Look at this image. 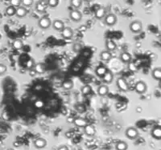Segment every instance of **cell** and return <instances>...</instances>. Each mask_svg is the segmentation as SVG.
Returning a JSON list of instances; mask_svg holds the SVG:
<instances>
[{
  "label": "cell",
  "mask_w": 161,
  "mask_h": 150,
  "mask_svg": "<svg viewBox=\"0 0 161 150\" xmlns=\"http://www.w3.org/2000/svg\"><path fill=\"white\" fill-rule=\"evenodd\" d=\"M48 7V4H47V1H44V0H40L39 2H37L36 4V11L38 13H44L47 10Z\"/></svg>",
  "instance_id": "7"
},
{
  "label": "cell",
  "mask_w": 161,
  "mask_h": 150,
  "mask_svg": "<svg viewBox=\"0 0 161 150\" xmlns=\"http://www.w3.org/2000/svg\"><path fill=\"white\" fill-rule=\"evenodd\" d=\"M52 25V21L47 16H44L42 18H40L38 21V26L41 29H48L50 27V26Z\"/></svg>",
  "instance_id": "3"
},
{
  "label": "cell",
  "mask_w": 161,
  "mask_h": 150,
  "mask_svg": "<svg viewBox=\"0 0 161 150\" xmlns=\"http://www.w3.org/2000/svg\"><path fill=\"white\" fill-rule=\"evenodd\" d=\"M129 29L130 31L132 33L135 34H138L142 32V29H143V24H142V22L140 20H135L132 21L130 25H129Z\"/></svg>",
  "instance_id": "1"
},
{
  "label": "cell",
  "mask_w": 161,
  "mask_h": 150,
  "mask_svg": "<svg viewBox=\"0 0 161 150\" xmlns=\"http://www.w3.org/2000/svg\"><path fill=\"white\" fill-rule=\"evenodd\" d=\"M7 66L3 64H0V75H3L5 72H7Z\"/></svg>",
  "instance_id": "36"
},
{
  "label": "cell",
  "mask_w": 161,
  "mask_h": 150,
  "mask_svg": "<svg viewBox=\"0 0 161 150\" xmlns=\"http://www.w3.org/2000/svg\"><path fill=\"white\" fill-rule=\"evenodd\" d=\"M92 92V88L91 86L86 84L82 87V93L84 96H87V95H90V93Z\"/></svg>",
  "instance_id": "29"
},
{
  "label": "cell",
  "mask_w": 161,
  "mask_h": 150,
  "mask_svg": "<svg viewBox=\"0 0 161 150\" xmlns=\"http://www.w3.org/2000/svg\"><path fill=\"white\" fill-rule=\"evenodd\" d=\"M35 62H34V60H29L27 61V63H26V68H28V69H33V68H34V65H35Z\"/></svg>",
  "instance_id": "33"
},
{
  "label": "cell",
  "mask_w": 161,
  "mask_h": 150,
  "mask_svg": "<svg viewBox=\"0 0 161 150\" xmlns=\"http://www.w3.org/2000/svg\"><path fill=\"white\" fill-rule=\"evenodd\" d=\"M52 25H53V29H55V30L57 31V32H61L64 27V22L62 21V20H60V19H56V20H54V21L52 23Z\"/></svg>",
  "instance_id": "12"
},
{
  "label": "cell",
  "mask_w": 161,
  "mask_h": 150,
  "mask_svg": "<svg viewBox=\"0 0 161 150\" xmlns=\"http://www.w3.org/2000/svg\"><path fill=\"white\" fill-rule=\"evenodd\" d=\"M73 87V82L71 79H66L62 83V88L64 90H71Z\"/></svg>",
  "instance_id": "25"
},
{
  "label": "cell",
  "mask_w": 161,
  "mask_h": 150,
  "mask_svg": "<svg viewBox=\"0 0 161 150\" xmlns=\"http://www.w3.org/2000/svg\"><path fill=\"white\" fill-rule=\"evenodd\" d=\"M104 22L106 25L109 27L115 25V23H117V16L115 14H108L105 15L104 17Z\"/></svg>",
  "instance_id": "2"
},
{
  "label": "cell",
  "mask_w": 161,
  "mask_h": 150,
  "mask_svg": "<svg viewBox=\"0 0 161 150\" xmlns=\"http://www.w3.org/2000/svg\"><path fill=\"white\" fill-rule=\"evenodd\" d=\"M70 5L74 9H78L82 6V0H70Z\"/></svg>",
  "instance_id": "28"
},
{
  "label": "cell",
  "mask_w": 161,
  "mask_h": 150,
  "mask_svg": "<svg viewBox=\"0 0 161 150\" xmlns=\"http://www.w3.org/2000/svg\"><path fill=\"white\" fill-rule=\"evenodd\" d=\"M58 150H68V148L66 145H61L58 148Z\"/></svg>",
  "instance_id": "37"
},
{
  "label": "cell",
  "mask_w": 161,
  "mask_h": 150,
  "mask_svg": "<svg viewBox=\"0 0 161 150\" xmlns=\"http://www.w3.org/2000/svg\"><path fill=\"white\" fill-rule=\"evenodd\" d=\"M73 122H74V124H75L77 126L82 127V128H84V127L87 125V121H86V120L82 119V118H76Z\"/></svg>",
  "instance_id": "26"
},
{
  "label": "cell",
  "mask_w": 161,
  "mask_h": 150,
  "mask_svg": "<svg viewBox=\"0 0 161 150\" xmlns=\"http://www.w3.org/2000/svg\"><path fill=\"white\" fill-rule=\"evenodd\" d=\"M125 134L127 138L131 140H134L137 138V136H139V132H138V130L135 128L130 127V128H128V129L126 130Z\"/></svg>",
  "instance_id": "6"
},
{
  "label": "cell",
  "mask_w": 161,
  "mask_h": 150,
  "mask_svg": "<svg viewBox=\"0 0 161 150\" xmlns=\"http://www.w3.org/2000/svg\"><path fill=\"white\" fill-rule=\"evenodd\" d=\"M106 14V10L104 7H98L95 11V17L97 19H102L105 17V15Z\"/></svg>",
  "instance_id": "17"
},
{
  "label": "cell",
  "mask_w": 161,
  "mask_h": 150,
  "mask_svg": "<svg viewBox=\"0 0 161 150\" xmlns=\"http://www.w3.org/2000/svg\"><path fill=\"white\" fill-rule=\"evenodd\" d=\"M152 136L157 140H160L161 138V128L160 126H155L151 130Z\"/></svg>",
  "instance_id": "19"
},
{
  "label": "cell",
  "mask_w": 161,
  "mask_h": 150,
  "mask_svg": "<svg viewBox=\"0 0 161 150\" xmlns=\"http://www.w3.org/2000/svg\"><path fill=\"white\" fill-rule=\"evenodd\" d=\"M144 2H151V1H152V0H143Z\"/></svg>",
  "instance_id": "38"
},
{
  "label": "cell",
  "mask_w": 161,
  "mask_h": 150,
  "mask_svg": "<svg viewBox=\"0 0 161 150\" xmlns=\"http://www.w3.org/2000/svg\"><path fill=\"white\" fill-rule=\"evenodd\" d=\"M127 148H128L127 143H126L125 141H122V140L118 141L115 145V149L116 150H126Z\"/></svg>",
  "instance_id": "24"
},
{
  "label": "cell",
  "mask_w": 161,
  "mask_h": 150,
  "mask_svg": "<svg viewBox=\"0 0 161 150\" xmlns=\"http://www.w3.org/2000/svg\"><path fill=\"white\" fill-rule=\"evenodd\" d=\"M103 81L106 84H111L113 81V79H114V74L113 72H111V70H107V72H106V74L103 75Z\"/></svg>",
  "instance_id": "18"
},
{
  "label": "cell",
  "mask_w": 161,
  "mask_h": 150,
  "mask_svg": "<svg viewBox=\"0 0 161 150\" xmlns=\"http://www.w3.org/2000/svg\"><path fill=\"white\" fill-rule=\"evenodd\" d=\"M117 87L118 89L121 90L122 92H127L129 90V84L126 82L125 79L123 77H119L117 79Z\"/></svg>",
  "instance_id": "4"
},
{
  "label": "cell",
  "mask_w": 161,
  "mask_h": 150,
  "mask_svg": "<svg viewBox=\"0 0 161 150\" xmlns=\"http://www.w3.org/2000/svg\"><path fill=\"white\" fill-rule=\"evenodd\" d=\"M111 58H112V54L109 51H102L100 53V59L102 60L109 61Z\"/></svg>",
  "instance_id": "20"
},
{
  "label": "cell",
  "mask_w": 161,
  "mask_h": 150,
  "mask_svg": "<svg viewBox=\"0 0 161 150\" xmlns=\"http://www.w3.org/2000/svg\"><path fill=\"white\" fill-rule=\"evenodd\" d=\"M48 7H50L52 8H55L59 4V0H47Z\"/></svg>",
  "instance_id": "31"
},
{
  "label": "cell",
  "mask_w": 161,
  "mask_h": 150,
  "mask_svg": "<svg viewBox=\"0 0 161 150\" xmlns=\"http://www.w3.org/2000/svg\"><path fill=\"white\" fill-rule=\"evenodd\" d=\"M34 3V0H22L21 4L25 7H32V4Z\"/></svg>",
  "instance_id": "32"
},
{
  "label": "cell",
  "mask_w": 161,
  "mask_h": 150,
  "mask_svg": "<svg viewBox=\"0 0 161 150\" xmlns=\"http://www.w3.org/2000/svg\"><path fill=\"white\" fill-rule=\"evenodd\" d=\"M47 145V141L44 138H37L34 141V146L36 147V149H44V147Z\"/></svg>",
  "instance_id": "14"
},
{
  "label": "cell",
  "mask_w": 161,
  "mask_h": 150,
  "mask_svg": "<svg viewBox=\"0 0 161 150\" xmlns=\"http://www.w3.org/2000/svg\"><path fill=\"white\" fill-rule=\"evenodd\" d=\"M106 50L111 52V51H114L116 50L117 45H116V43L113 40L108 39L107 41L106 42Z\"/></svg>",
  "instance_id": "21"
},
{
  "label": "cell",
  "mask_w": 161,
  "mask_h": 150,
  "mask_svg": "<svg viewBox=\"0 0 161 150\" xmlns=\"http://www.w3.org/2000/svg\"><path fill=\"white\" fill-rule=\"evenodd\" d=\"M97 92L98 96H100V97H106V96H107L108 94H109V88L106 84H102V85H100L97 88Z\"/></svg>",
  "instance_id": "11"
},
{
  "label": "cell",
  "mask_w": 161,
  "mask_h": 150,
  "mask_svg": "<svg viewBox=\"0 0 161 150\" xmlns=\"http://www.w3.org/2000/svg\"><path fill=\"white\" fill-rule=\"evenodd\" d=\"M28 10L25 7L23 6H19V7H16V10H15V14L17 17L19 18H24L26 15L28 14Z\"/></svg>",
  "instance_id": "9"
},
{
  "label": "cell",
  "mask_w": 161,
  "mask_h": 150,
  "mask_svg": "<svg viewBox=\"0 0 161 150\" xmlns=\"http://www.w3.org/2000/svg\"><path fill=\"white\" fill-rule=\"evenodd\" d=\"M12 45H13V47H14L15 49H16V50H20L22 47H23V41H22L21 39H18L13 41Z\"/></svg>",
  "instance_id": "27"
},
{
  "label": "cell",
  "mask_w": 161,
  "mask_h": 150,
  "mask_svg": "<svg viewBox=\"0 0 161 150\" xmlns=\"http://www.w3.org/2000/svg\"><path fill=\"white\" fill-rule=\"evenodd\" d=\"M135 92L139 94H143L147 91V84L143 81H139L136 83L135 86Z\"/></svg>",
  "instance_id": "8"
},
{
  "label": "cell",
  "mask_w": 161,
  "mask_h": 150,
  "mask_svg": "<svg viewBox=\"0 0 161 150\" xmlns=\"http://www.w3.org/2000/svg\"><path fill=\"white\" fill-rule=\"evenodd\" d=\"M120 60H122V62H123L124 64H128L130 62H131L132 60V57H131V55L126 51L122 52L120 55Z\"/></svg>",
  "instance_id": "15"
},
{
  "label": "cell",
  "mask_w": 161,
  "mask_h": 150,
  "mask_svg": "<svg viewBox=\"0 0 161 150\" xmlns=\"http://www.w3.org/2000/svg\"><path fill=\"white\" fill-rule=\"evenodd\" d=\"M21 2L22 0H11V5L16 8L21 6Z\"/></svg>",
  "instance_id": "35"
},
{
  "label": "cell",
  "mask_w": 161,
  "mask_h": 150,
  "mask_svg": "<svg viewBox=\"0 0 161 150\" xmlns=\"http://www.w3.org/2000/svg\"><path fill=\"white\" fill-rule=\"evenodd\" d=\"M84 132L86 133L87 136H93L96 133V130H95V128L93 127V125H87L84 127Z\"/></svg>",
  "instance_id": "13"
},
{
  "label": "cell",
  "mask_w": 161,
  "mask_h": 150,
  "mask_svg": "<svg viewBox=\"0 0 161 150\" xmlns=\"http://www.w3.org/2000/svg\"><path fill=\"white\" fill-rule=\"evenodd\" d=\"M69 18L72 21L79 22L81 21L82 18V14L77 9H73L69 12Z\"/></svg>",
  "instance_id": "5"
},
{
  "label": "cell",
  "mask_w": 161,
  "mask_h": 150,
  "mask_svg": "<svg viewBox=\"0 0 161 150\" xmlns=\"http://www.w3.org/2000/svg\"><path fill=\"white\" fill-rule=\"evenodd\" d=\"M128 64V68L129 70L131 71V72H136L138 69H137V67H136V65L135 64V63H133V62H130L127 64Z\"/></svg>",
  "instance_id": "34"
},
{
  "label": "cell",
  "mask_w": 161,
  "mask_h": 150,
  "mask_svg": "<svg viewBox=\"0 0 161 150\" xmlns=\"http://www.w3.org/2000/svg\"><path fill=\"white\" fill-rule=\"evenodd\" d=\"M15 10H16V8L11 5V6L7 7V9H6V14L8 16H13V15L15 14Z\"/></svg>",
  "instance_id": "30"
},
{
  "label": "cell",
  "mask_w": 161,
  "mask_h": 150,
  "mask_svg": "<svg viewBox=\"0 0 161 150\" xmlns=\"http://www.w3.org/2000/svg\"><path fill=\"white\" fill-rule=\"evenodd\" d=\"M2 123V119H1V117H0V124Z\"/></svg>",
  "instance_id": "39"
},
{
  "label": "cell",
  "mask_w": 161,
  "mask_h": 150,
  "mask_svg": "<svg viewBox=\"0 0 161 150\" xmlns=\"http://www.w3.org/2000/svg\"><path fill=\"white\" fill-rule=\"evenodd\" d=\"M152 77L156 79V80H160L161 79V69L160 68H155L152 70L151 72Z\"/></svg>",
  "instance_id": "23"
},
{
  "label": "cell",
  "mask_w": 161,
  "mask_h": 150,
  "mask_svg": "<svg viewBox=\"0 0 161 150\" xmlns=\"http://www.w3.org/2000/svg\"><path fill=\"white\" fill-rule=\"evenodd\" d=\"M33 69L35 70V72L36 73H39L40 74V73H44V72H45V66L43 64H41V63H37V64H35Z\"/></svg>",
  "instance_id": "22"
},
{
  "label": "cell",
  "mask_w": 161,
  "mask_h": 150,
  "mask_svg": "<svg viewBox=\"0 0 161 150\" xmlns=\"http://www.w3.org/2000/svg\"><path fill=\"white\" fill-rule=\"evenodd\" d=\"M8 150H13V149H8Z\"/></svg>",
  "instance_id": "40"
},
{
  "label": "cell",
  "mask_w": 161,
  "mask_h": 150,
  "mask_svg": "<svg viewBox=\"0 0 161 150\" xmlns=\"http://www.w3.org/2000/svg\"><path fill=\"white\" fill-rule=\"evenodd\" d=\"M87 1H92V0H87Z\"/></svg>",
  "instance_id": "41"
},
{
  "label": "cell",
  "mask_w": 161,
  "mask_h": 150,
  "mask_svg": "<svg viewBox=\"0 0 161 150\" xmlns=\"http://www.w3.org/2000/svg\"><path fill=\"white\" fill-rule=\"evenodd\" d=\"M61 35L63 36V38L65 39H70L73 38V31L72 30V28L70 27H64V29L61 32Z\"/></svg>",
  "instance_id": "10"
},
{
  "label": "cell",
  "mask_w": 161,
  "mask_h": 150,
  "mask_svg": "<svg viewBox=\"0 0 161 150\" xmlns=\"http://www.w3.org/2000/svg\"><path fill=\"white\" fill-rule=\"evenodd\" d=\"M107 68L106 67H105L103 65H100V66H98L97 68H96V70H95V73H96V75L98 76V77H100V78H102L103 77V75L106 74V72H107Z\"/></svg>",
  "instance_id": "16"
}]
</instances>
